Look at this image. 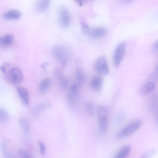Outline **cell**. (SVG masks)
Segmentation results:
<instances>
[{
  "mask_svg": "<svg viewBox=\"0 0 158 158\" xmlns=\"http://www.w3.org/2000/svg\"><path fill=\"white\" fill-rule=\"evenodd\" d=\"M141 122L139 119H134L125 126L115 135V139H121L134 133L140 127Z\"/></svg>",
  "mask_w": 158,
  "mask_h": 158,
  "instance_id": "6da1fadb",
  "label": "cell"
},
{
  "mask_svg": "<svg viewBox=\"0 0 158 158\" xmlns=\"http://www.w3.org/2000/svg\"><path fill=\"white\" fill-rule=\"evenodd\" d=\"M96 113L99 129L102 133H104L108 128V110L105 106L100 105L97 108Z\"/></svg>",
  "mask_w": 158,
  "mask_h": 158,
  "instance_id": "7a4b0ae2",
  "label": "cell"
},
{
  "mask_svg": "<svg viewBox=\"0 0 158 158\" xmlns=\"http://www.w3.org/2000/svg\"><path fill=\"white\" fill-rule=\"evenodd\" d=\"M52 54L55 58L61 63L64 68L70 57V53L68 49L63 46L57 45L53 48Z\"/></svg>",
  "mask_w": 158,
  "mask_h": 158,
  "instance_id": "3957f363",
  "label": "cell"
},
{
  "mask_svg": "<svg viewBox=\"0 0 158 158\" xmlns=\"http://www.w3.org/2000/svg\"><path fill=\"white\" fill-rule=\"evenodd\" d=\"M80 86L77 83L71 86L69 88L67 100L69 106L75 108L77 106L80 95Z\"/></svg>",
  "mask_w": 158,
  "mask_h": 158,
  "instance_id": "277c9868",
  "label": "cell"
},
{
  "mask_svg": "<svg viewBox=\"0 0 158 158\" xmlns=\"http://www.w3.org/2000/svg\"><path fill=\"white\" fill-rule=\"evenodd\" d=\"M5 74L8 82L12 85H19L23 82V73L17 67H13L10 69Z\"/></svg>",
  "mask_w": 158,
  "mask_h": 158,
  "instance_id": "5b68a950",
  "label": "cell"
},
{
  "mask_svg": "<svg viewBox=\"0 0 158 158\" xmlns=\"http://www.w3.org/2000/svg\"><path fill=\"white\" fill-rule=\"evenodd\" d=\"M96 72L100 76L107 75L109 72V68L107 59L104 56H101L96 60L94 64Z\"/></svg>",
  "mask_w": 158,
  "mask_h": 158,
  "instance_id": "8992f818",
  "label": "cell"
},
{
  "mask_svg": "<svg viewBox=\"0 0 158 158\" xmlns=\"http://www.w3.org/2000/svg\"><path fill=\"white\" fill-rule=\"evenodd\" d=\"M126 49V43L123 41L116 47L113 55V63L116 67H118L121 63L125 54Z\"/></svg>",
  "mask_w": 158,
  "mask_h": 158,
  "instance_id": "52a82bcc",
  "label": "cell"
},
{
  "mask_svg": "<svg viewBox=\"0 0 158 158\" xmlns=\"http://www.w3.org/2000/svg\"><path fill=\"white\" fill-rule=\"evenodd\" d=\"M59 19L61 26L67 28L70 25L71 22V15L69 10L64 7H61L59 12Z\"/></svg>",
  "mask_w": 158,
  "mask_h": 158,
  "instance_id": "ba28073f",
  "label": "cell"
},
{
  "mask_svg": "<svg viewBox=\"0 0 158 158\" xmlns=\"http://www.w3.org/2000/svg\"><path fill=\"white\" fill-rule=\"evenodd\" d=\"M75 62L76 65V76L77 84L81 87L83 85L85 80L82 62L81 60L79 58H77Z\"/></svg>",
  "mask_w": 158,
  "mask_h": 158,
  "instance_id": "9c48e42d",
  "label": "cell"
},
{
  "mask_svg": "<svg viewBox=\"0 0 158 158\" xmlns=\"http://www.w3.org/2000/svg\"><path fill=\"white\" fill-rule=\"evenodd\" d=\"M16 91L23 103L26 106L27 105L29 102V95L27 89L20 86L17 87Z\"/></svg>",
  "mask_w": 158,
  "mask_h": 158,
  "instance_id": "30bf717a",
  "label": "cell"
},
{
  "mask_svg": "<svg viewBox=\"0 0 158 158\" xmlns=\"http://www.w3.org/2000/svg\"><path fill=\"white\" fill-rule=\"evenodd\" d=\"M15 37L12 34H7L0 38V45L3 48H7L11 46L14 43Z\"/></svg>",
  "mask_w": 158,
  "mask_h": 158,
  "instance_id": "8fae6325",
  "label": "cell"
},
{
  "mask_svg": "<svg viewBox=\"0 0 158 158\" xmlns=\"http://www.w3.org/2000/svg\"><path fill=\"white\" fill-rule=\"evenodd\" d=\"M106 34V30L103 27H97L90 29L88 35L94 38H100L104 37Z\"/></svg>",
  "mask_w": 158,
  "mask_h": 158,
  "instance_id": "7c38bea8",
  "label": "cell"
},
{
  "mask_svg": "<svg viewBox=\"0 0 158 158\" xmlns=\"http://www.w3.org/2000/svg\"><path fill=\"white\" fill-rule=\"evenodd\" d=\"M151 107L158 127V94L153 95L151 100Z\"/></svg>",
  "mask_w": 158,
  "mask_h": 158,
  "instance_id": "4fadbf2b",
  "label": "cell"
},
{
  "mask_svg": "<svg viewBox=\"0 0 158 158\" xmlns=\"http://www.w3.org/2000/svg\"><path fill=\"white\" fill-rule=\"evenodd\" d=\"M103 84V79L100 76H94L91 79L90 85L94 90L98 91L101 89Z\"/></svg>",
  "mask_w": 158,
  "mask_h": 158,
  "instance_id": "5bb4252c",
  "label": "cell"
},
{
  "mask_svg": "<svg viewBox=\"0 0 158 158\" xmlns=\"http://www.w3.org/2000/svg\"><path fill=\"white\" fill-rule=\"evenodd\" d=\"M22 14L19 10H11L6 12L3 15L4 18L8 20H16L21 17Z\"/></svg>",
  "mask_w": 158,
  "mask_h": 158,
  "instance_id": "9a60e30c",
  "label": "cell"
},
{
  "mask_svg": "<svg viewBox=\"0 0 158 158\" xmlns=\"http://www.w3.org/2000/svg\"><path fill=\"white\" fill-rule=\"evenodd\" d=\"M55 73L59 79L60 85L62 89L64 90L67 89L69 87V83L67 77L63 75L58 69H56Z\"/></svg>",
  "mask_w": 158,
  "mask_h": 158,
  "instance_id": "2e32d148",
  "label": "cell"
},
{
  "mask_svg": "<svg viewBox=\"0 0 158 158\" xmlns=\"http://www.w3.org/2000/svg\"><path fill=\"white\" fill-rule=\"evenodd\" d=\"M131 150V146L128 145L122 147L116 153L115 158H125L129 155Z\"/></svg>",
  "mask_w": 158,
  "mask_h": 158,
  "instance_id": "e0dca14e",
  "label": "cell"
},
{
  "mask_svg": "<svg viewBox=\"0 0 158 158\" xmlns=\"http://www.w3.org/2000/svg\"><path fill=\"white\" fill-rule=\"evenodd\" d=\"M51 106V103L48 102H43L40 103L34 108L33 113L35 115L39 114L49 108Z\"/></svg>",
  "mask_w": 158,
  "mask_h": 158,
  "instance_id": "ac0fdd59",
  "label": "cell"
},
{
  "mask_svg": "<svg viewBox=\"0 0 158 158\" xmlns=\"http://www.w3.org/2000/svg\"><path fill=\"white\" fill-rule=\"evenodd\" d=\"M19 123L24 133L28 134L29 132V124L26 118L24 117H19L18 120Z\"/></svg>",
  "mask_w": 158,
  "mask_h": 158,
  "instance_id": "d6986e66",
  "label": "cell"
},
{
  "mask_svg": "<svg viewBox=\"0 0 158 158\" xmlns=\"http://www.w3.org/2000/svg\"><path fill=\"white\" fill-rule=\"evenodd\" d=\"M51 83V80L49 78H45L41 81L38 86L40 92H45L50 86Z\"/></svg>",
  "mask_w": 158,
  "mask_h": 158,
  "instance_id": "ffe728a7",
  "label": "cell"
},
{
  "mask_svg": "<svg viewBox=\"0 0 158 158\" xmlns=\"http://www.w3.org/2000/svg\"><path fill=\"white\" fill-rule=\"evenodd\" d=\"M155 87V84L153 81H149L145 84L141 89V93L143 94H148L152 91Z\"/></svg>",
  "mask_w": 158,
  "mask_h": 158,
  "instance_id": "44dd1931",
  "label": "cell"
},
{
  "mask_svg": "<svg viewBox=\"0 0 158 158\" xmlns=\"http://www.w3.org/2000/svg\"><path fill=\"white\" fill-rule=\"evenodd\" d=\"M50 0H40L36 6V10L40 12H44L49 7Z\"/></svg>",
  "mask_w": 158,
  "mask_h": 158,
  "instance_id": "7402d4cb",
  "label": "cell"
},
{
  "mask_svg": "<svg viewBox=\"0 0 158 158\" xmlns=\"http://www.w3.org/2000/svg\"><path fill=\"white\" fill-rule=\"evenodd\" d=\"M9 115L7 112L2 108H0V122L2 123H5L8 121Z\"/></svg>",
  "mask_w": 158,
  "mask_h": 158,
  "instance_id": "603a6c76",
  "label": "cell"
},
{
  "mask_svg": "<svg viewBox=\"0 0 158 158\" xmlns=\"http://www.w3.org/2000/svg\"><path fill=\"white\" fill-rule=\"evenodd\" d=\"M1 148L2 152L5 158H12L13 157L12 155L10 152L7 146V143L5 141H3L2 143Z\"/></svg>",
  "mask_w": 158,
  "mask_h": 158,
  "instance_id": "cb8c5ba5",
  "label": "cell"
},
{
  "mask_svg": "<svg viewBox=\"0 0 158 158\" xmlns=\"http://www.w3.org/2000/svg\"><path fill=\"white\" fill-rule=\"evenodd\" d=\"M86 110L88 115L93 116L95 114V109L94 105L91 103H88L86 105Z\"/></svg>",
  "mask_w": 158,
  "mask_h": 158,
  "instance_id": "d4e9b609",
  "label": "cell"
},
{
  "mask_svg": "<svg viewBox=\"0 0 158 158\" xmlns=\"http://www.w3.org/2000/svg\"><path fill=\"white\" fill-rule=\"evenodd\" d=\"M81 25L83 32L85 34L88 35L91 29L88 25L83 21L81 22Z\"/></svg>",
  "mask_w": 158,
  "mask_h": 158,
  "instance_id": "484cf974",
  "label": "cell"
},
{
  "mask_svg": "<svg viewBox=\"0 0 158 158\" xmlns=\"http://www.w3.org/2000/svg\"><path fill=\"white\" fill-rule=\"evenodd\" d=\"M18 153L20 157L23 158H31L32 157L31 155L27 151L23 149H20Z\"/></svg>",
  "mask_w": 158,
  "mask_h": 158,
  "instance_id": "4316f807",
  "label": "cell"
},
{
  "mask_svg": "<svg viewBox=\"0 0 158 158\" xmlns=\"http://www.w3.org/2000/svg\"><path fill=\"white\" fill-rule=\"evenodd\" d=\"M156 152V151L154 149L148 150L143 154L142 157L148 158L151 157L155 155Z\"/></svg>",
  "mask_w": 158,
  "mask_h": 158,
  "instance_id": "83f0119b",
  "label": "cell"
},
{
  "mask_svg": "<svg viewBox=\"0 0 158 158\" xmlns=\"http://www.w3.org/2000/svg\"><path fill=\"white\" fill-rule=\"evenodd\" d=\"M38 144L41 153L42 155H44L46 152V148L45 144L42 141L40 140L38 141Z\"/></svg>",
  "mask_w": 158,
  "mask_h": 158,
  "instance_id": "f1b7e54d",
  "label": "cell"
},
{
  "mask_svg": "<svg viewBox=\"0 0 158 158\" xmlns=\"http://www.w3.org/2000/svg\"><path fill=\"white\" fill-rule=\"evenodd\" d=\"M152 76L154 79H158V64L156 66L152 73Z\"/></svg>",
  "mask_w": 158,
  "mask_h": 158,
  "instance_id": "f546056e",
  "label": "cell"
},
{
  "mask_svg": "<svg viewBox=\"0 0 158 158\" xmlns=\"http://www.w3.org/2000/svg\"><path fill=\"white\" fill-rule=\"evenodd\" d=\"M49 65V63L47 62L43 63L41 65V67L44 70H46L47 67Z\"/></svg>",
  "mask_w": 158,
  "mask_h": 158,
  "instance_id": "4dcf8cb0",
  "label": "cell"
},
{
  "mask_svg": "<svg viewBox=\"0 0 158 158\" xmlns=\"http://www.w3.org/2000/svg\"><path fill=\"white\" fill-rule=\"evenodd\" d=\"M1 70L3 73L6 74V67L4 65H2L0 67Z\"/></svg>",
  "mask_w": 158,
  "mask_h": 158,
  "instance_id": "1f68e13d",
  "label": "cell"
},
{
  "mask_svg": "<svg viewBox=\"0 0 158 158\" xmlns=\"http://www.w3.org/2000/svg\"><path fill=\"white\" fill-rule=\"evenodd\" d=\"M153 47L155 48L158 49V39L154 43Z\"/></svg>",
  "mask_w": 158,
  "mask_h": 158,
  "instance_id": "d6a6232c",
  "label": "cell"
},
{
  "mask_svg": "<svg viewBox=\"0 0 158 158\" xmlns=\"http://www.w3.org/2000/svg\"><path fill=\"white\" fill-rule=\"evenodd\" d=\"M6 67H8L10 66V63L8 62H5L4 63L3 65Z\"/></svg>",
  "mask_w": 158,
  "mask_h": 158,
  "instance_id": "836d02e7",
  "label": "cell"
},
{
  "mask_svg": "<svg viewBox=\"0 0 158 158\" xmlns=\"http://www.w3.org/2000/svg\"><path fill=\"white\" fill-rule=\"evenodd\" d=\"M134 0H123L125 2H129L132 1Z\"/></svg>",
  "mask_w": 158,
  "mask_h": 158,
  "instance_id": "e575fe53",
  "label": "cell"
},
{
  "mask_svg": "<svg viewBox=\"0 0 158 158\" xmlns=\"http://www.w3.org/2000/svg\"><path fill=\"white\" fill-rule=\"evenodd\" d=\"M76 1H78V2H81L82 0H75Z\"/></svg>",
  "mask_w": 158,
  "mask_h": 158,
  "instance_id": "d590c367",
  "label": "cell"
}]
</instances>
